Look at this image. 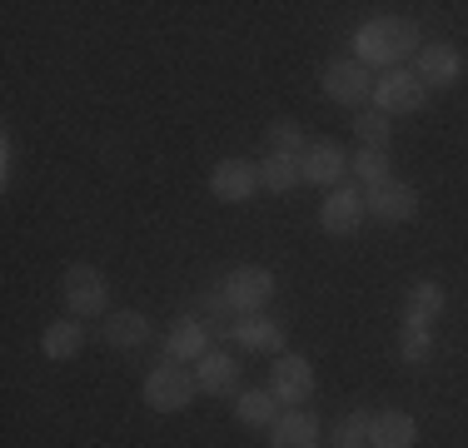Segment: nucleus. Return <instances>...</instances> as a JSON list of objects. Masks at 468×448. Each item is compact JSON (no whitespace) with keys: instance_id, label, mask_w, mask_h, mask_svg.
<instances>
[{"instance_id":"obj_1","label":"nucleus","mask_w":468,"mask_h":448,"mask_svg":"<svg viewBox=\"0 0 468 448\" xmlns=\"http://www.w3.org/2000/svg\"><path fill=\"white\" fill-rule=\"evenodd\" d=\"M419 26L404 16H374L354 30V60L359 65H378V70H404L409 55H419Z\"/></svg>"},{"instance_id":"obj_2","label":"nucleus","mask_w":468,"mask_h":448,"mask_svg":"<svg viewBox=\"0 0 468 448\" xmlns=\"http://www.w3.org/2000/svg\"><path fill=\"white\" fill-rule=\"evenodd\" d=\"M274 289H280L274 284V269H264V264H239L219 279V294H225V304L234 314H264Z\"/></svg>"},{"instance_id":"obj_3","label":"nucleus","mask_w":468,"mask_h":448,"mask_svg":"<svg viewBox=\"0 0 468 448\" xmlns=\"http://www.w3.org/2000/svg\"><path fill=\"white\" fill-rule=\"evenodd\" d=\"M60 299L70 309V319H95L110 304V279L95 264H70L60 274Z\"/></svg>"},{"instance_id":"obj_4","label":"nucleus","mask_w":468,"mask_h":448,"mask_svg":"<svg viewBox=\"0 0 468 448\" xmlns=\"http://www.w3.org/2000/svg\"><path fill=\"white\" fill-rule=\"evenodd\" d=\"M195 394H199V384L175 364V358H165V364L150 368V379H144V403H150L154 413H180L195 403Z\"/></svg>"},{"instance_id":"obj_5","label":"nucleus","mask_w":468,"mask_h":448,"mask_svg":"<svg viewBox=\"0 0 468 448\" xmlns=\"http://www.w3.org/2000/svg\"><path fill=\"white\" fill-rule=\"evenodd\" d=\"M369 100H374L378 115H414V110H423V100H429V85L414 70H384L374 80Z\"/></svg>"},{"instance_id":"obj_6","label":"nucleus","mask_w":468,"mask_h":448,"mask_svg":"<svg viewBox=\"0 0 468 448\" xmlns=\"http://www.w3.org/2000/svg\"><path fill=\"white\" fill-rule=\"evenodd\" d=\"M364 209L384 224H409L419 215V189L409 179H384V185L364 189Z\"/></svg>"},{"instance_id":"obj_7","label":"nucleus","mask_w":468,"mask_h":448,"mask_svg":"<svg viewBox=\"0 0 468 448\" xmlns=\"http://www.w3.org/2000/svg\"><path fill=\"white\" fill-rule=\"evenodd\" d=\"M324 95L334 105H364L374 95V80H369V65H359L354 55H339V60L324 65Z\"/></svg>"},{"instance_id":"obj_8","label":"nucleus","mask_w":468,"mask_h":448,"mask_svg":"<svg viewBox=\"0 0 468 448\" xmlns=\"http://www.w3.org/2000/svg\"><path fill=\"white\" fill-rule=\"evenodd\" d=\"M270 394L284 403V409H299V403H309L314 394V368H309V358L299 354H280L270 368Z\"/></svg>"},{"instance_id":"obj_9","label":"nucleus","mask_w":468,"mask_h":448,"mask_svg":"<svg viewBox=\"0 0 468 448\" xmlns=\"http://www.w3.org/2000/svg\"><path fill=\"white\" fill-rule=\"evenodd\" d=\"M254 189H260V165L250 160H219L209 170V195L219 205H244V199H254Z\"/></svg>"},{"instance_id":"obj_10","label":"nucleus","mask_w":468,"mask_h":448,"mask_svg":"<svg viewBox=\"0 0 468 448\" xmlns=\"http://www.w3.org/2000/svg\"><path fill=\"white\" fill-rule=\"evenodd\" d=\"M364 189H354V185H339L334 195L324 199V209H319V229L334 234V240H344V234H354L364 224Z\"/></svg>"},{"instance_id":"obj_11","label":"nucleus","mask_w":468,"mask_h":448,"mask_svg":"<svg viewBox=\"0 0 468 448\" xmlns=\"http://www.w3.org/2000/svg\"><path fill=\"white\" fill-rule=\"evenodd\" d=\"M299 170H304V185H334L339 189L344 170H349V150H344L339 140H314L299 155Z\"/></svg>"},{"instance_id":"obj_12","label":"nucleus","mask_w":468,"mask_h":448,"mask_svg":"<svg viewBox=\"0 0 468 448\" xmlns=\"http://www.w3.org/2000/svg\"><path fill=\"white\" fill-rule=\"evenodd\" d=\"M419 60V80L429 85V90H449V85H459V75H463V55L453 50L449 40H429L423 50L414 55Z\"/></svg>"},{"instance_id":"obj_13","label":"nucleus","mask_w":468,"mask_h":448,"mask_svg":"<svg viewBox=\"0 0 468 448\" xmlns=\"http://www.w3.org/2000/svg\"><path fill=\"white\" fill-rule=\"evenodd\" d=\"M229 339L239 344L244 354H280L284 349V329L270 319V314H239L229 329Z\"/></svg>"},{"instance_id":"obj_14","label":"nucleus","mask_w":468,"mask_h":448,"mask_svg":"<svg viewBox=\"0 0 468 448\" xmlns=\"http://www.w3.org/2000/svg\"><path fill=\"white\" fill-rule=\"evenodd\" d=\"M205 354H209V329L195 314H185V319H175L170 329H165V358H175V364H199Z\"/></svg>"},{"instance_id":"obj_15","label":"nucleus","mask_w":468,"mask_h":448,"mask_svg":"<svg viewBox=\"0 0 468 448\" xmlns=\"http://www.w3.org/2000/svg\"><path fill=\"white\" fill-rule=\"evenodd\" d=\"M419 443V423L404 409H384L369 419V448H414Z\"/></svg>"},{"instance_id":"obj_16","label":"nucleus","mask_w":468,"mask_h":448,"mask_svg":"<svg viewBox=\"0 0 468 448\" xmlns=\"http://www.w3.org/2000/svg\"><path fill=\"white\" fill-rule=\"evenodd\" d=\"M195 384H199V394L225 399V394H234V389H239V364H234L229 354L209 349L205 358H199V368H195Z\"/></svg>"},{"instance_id":"obj_17","label":"nucleus","mask_w":468,"mask_h":448,"mask_svg":"<svg viewBox=\"0 0 468 448\" xmlns=\"http://www.w3.org/2000/svg\"><path fill=\"white\" fill-rule=\"evenodd\" d=\"M439 314H443V284L439 279H419L404 304V329H433Z\"/></svg>"},{"instance_id":"obj_18","label":"nucleus","mask_w":468,"mask_h":448,"mask_svg":"<svg viewBox=\"0 0 468 448\" xmlns=\"http://www.w3.org/2000/svg\"><path fill=\"white\" fill-rule=\"evenodd\" d=\"M270 443L274 448H319V419L304 413V409H289L270 429Z\"/></svg>"},{"instance_id":"obj_19","label":"nucleus","mask_w":468,"mask_h":448,"mask_svg":"<svg viewBox=\"0 0 468 448\" xmlns=\"http://www.w3.org/2000/svg\"><path fill=\"white\" fill-rule=\"evenodd\" d=\"M234 419H239L244 429H274V423H280V399H274L270 389H244L239 403H234Z\"/></svg>"},{"instance_id":"obj_20","label":"nucleus","mask_w":468,"mask_h":448,"mask_svg":"<svg viewBox=\"0 0 468 448\" xmlns=\"http://www.w3.org/2000/svg\"><path fill=\"white\" fill-rule=\"evenodd\" d=\"M105 344H110V349H140V344H150V319H144L140 309H120V314H110V324H105Z\"/></svg>"},{"instance_id":"obj_21","label":"nucleus","mask_w":468,"mask_h":448,"mask_svg":"<svg viewBox=\"0 0 468 448\" xmlns=\"http://www.w3.org/2000/svg\"><path fill=\"white\" fill-rule=\"evenodd\" d=\"M40 349H46V358H55V364H70V358L85 349V329L75 319H55L50 329L40 334Z\"/></svg>"},{"instance_id":"obj_22","label":"nucleus","mask_w":468,"mask_h":448,"mask_svg":"<svg viewBox=\"0 0 468 448\" xmlns=\"http://www.w3.org/2000/svg\"><path fill=\"white\" fill-rule=\"evenodd\" d=\"M260 185L270 189V195H289L294 185H304V170H299V160H289V155H270V160L260 165Z\"/></svg>"},{"instance_id":"obj_23","label":"nucleus","mask_w":468,"mask_h":448,"mask_svg":"<svg viewBox=\"0 0 468 448\" xmlns=\"http://www.w3.org/2000/svg\"><path fill=\"white\" fill-rule=\"evenodd\" d=\"M354 134H359L364 150H388L394 125H388V115H378V110H359V115H354Z\"/></svg>"},{"instance_id":"obj_24","label":"nucleus","mask_w":468,"mask_h":448,"mask_svg":"<svg viewBox=\"0 0 468 448\" xmlns=\"http://www.w3.org/2000/svg\"><path fill=\"white\" fill-rule=\"evenodd\" d=\"M304 150H309L304 130H299L294 120H274V125H270V155H289V160H299Z\"/></svg>"},{"instance_id":"obj_25","label":"nucleus","mask_w":468,"mask_h":448,"mask_svg":"<svg viewBox=\"0 0 468 448\" xmlns=\"http://www.w3.org/2000/svg\"><path fill=\"white\" fill-rule=\"evenodd\" d=\"M349 170L359 175L369 189L384 185V179H394V175H388V170H394V165H388V150H359V155L349 160Z\"/></svg>"},{"instance_id":"obj_26","label":"nucleus","mask_w":468,"mask_h":448,"mask_svg":"<svg viewBox=\"0 0 468 448\" xmlns=\"http://www.w3.org/2000/svg\"><path fill=\"white\" fill-rule=\"evenodd\" d=\"M195 319L205 324L209 334H229V329H234V324H229V304H225V294H219V284L209 289L205 299H199V314H195Z\"/></svg>"},{"instance_id":"obj_27","label":"nucleus","mask_w":468,"mask_h":448,"mask_svg":"<svg viewBox=\"0 0 468 448\" xmlns=\"http://www.w3.org/2000/svg\"><path fill=\"white\" fill-rule=\"evenodd\" d=\"M369 419L374 413H344L334 423V448H364L369 443Z\"/></svg>"},{"instance_id":"obj_28","label":"nucleus","mask_w":468,"mask_h":448,"mask_svg":"<svg viewBox=\"0 0 468 448\" xmlns=\"http://www.w3.org/2000/svg\"><path fill=\"white\" fill-rule=\"evenodd\" d=\"M429 354H433V329H404L399 358H404V364H429Z\"/></svg>"},{"instance_id":"obj_29","label":"nucleus","mask_w":468,"mask_h":448,"mask_svg":"<svg viewBox=\"0 0 468 448\" xmlns=\"http://www.w3.org/2000/svg\"><path fill=\"white\" fill-rule=\"evenodd\" d=\"M0 165H5V170H0V179L10 185V175H16V140H10V134L0 140Z\"/></svg>"}]
</instances>
